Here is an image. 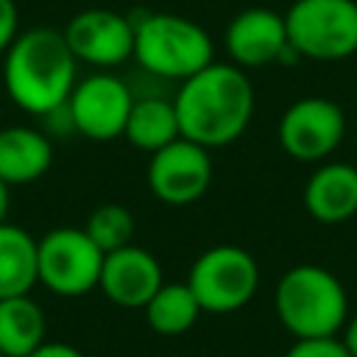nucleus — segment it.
Here are the masks:
<instances>
[{
	"mask_svg": "<svg viewBox=\"0 0 357 357\" xmlns=\"http://www.w3.org/2000/svg\"><path fill=\"white\" fill-rule=\"evenodd\" d=\"M173 106L181 137L212 151L231 145L248 128L254 117V86L243 67L212 61L181 81Z\"/></svg>",
	"mask_w": 357,
	"mask_h": 357,
	"instance_id": "nucleus-1",
	"label": "nucleus"
},
{
	"mask_svg": "<svg viewBox=\"0 0 357 357\" xmlns=\"http://www.w3.org/2000/svg\"><path fill=\"white\" fill-rule=\"evenodd\" d=\"M78 61L61 31L36 25L20 31L3 53L6 95L17 109L33 117H47L64 109L75 86Z\"/></svg>",
	"mask_w": 357,
	"mask_h": 357,
	"instance_id": "nucleus-2",
	"label": "nucleus"
},
{
	"mask_svg": "<svg viewBox=\"0 0 357 357\" xmlns=\"http://www.w3.org/2000/svg\"><path fill=\"white\" fill-rule=\"evenodd\" d=\"M279 324L296 337H335L349 321V293L343 282L321 265L284 271L273 290Z\"/></svg>",
	"mask_w": 357,
	"mask_h": 357,
	"instance_id": "nucleus-3",
	"label": "nucleus"
},
{
	"mask_svg": "<svg viewBox=\"0 0 357 357\" xmlns=\"http://www.w3.org/2000/svg\"><path fill=\"white\" fill-rule=\"evenodd\" d=\"M134 59L156 78L184 81L215 61V45L195 20L151 11L134 20Z\"/></svg>",
	"mask_w": 357,
	"mask_h": 357,
	"instance_id": "nucleus-4",
	"label": "nucleus"
},
{
	"mask_svg": "<svg viewBox=\"0 0 357 357\" xmlns=\"http://www.w3.org/2000/svg\"><path fill=\"white\" fill-rule=\"evenodd\" d=\"M284 28L298 59L343 61L357 53V0H293Z\"/></svg>",
	"mask_w": 357,
	"mask_h": 357,
	"instance_id": "nucleus-5",
	"label": "nucleus"
},
{
	"mask_svg": "<svg viewBox=\"0 0 357 357\" xmlns=\"http://www.w3.org/2000/svg\"><path fill=\"white\" fill-rule=\"evenodd\" d=\"M187 284L204 312H237L259 287V265L240 245H212L190 265Z\"/></svg>",
	"mask_w": 357,
	"mask_h": 357,
	"instance_id": "nucleus-6",
	"label": "nucleus"
},
{
	"mask_svg": "<svg viewBox=\"0 0 357 357\" xmlns=\"http://www.w3.org/2000/svg\"><path fill=\"white\" fill-rule=\"evenodd\" d=\"M36 265L39 282L50 293L78 298L98 287L103 251L92 243L84 226H59L36 240Z\"/></svg>",
	"mask_w": 357,
	"mask_h": 357,
	"instance_id": "nucleus-7",
	"label": "nucleus"
},
{
	"mask_svg": "<svg viewBox=\"0 0 357 357\" xmlns=\"http://www.w3.org/2000/svg\"><path fill=\"white\" fill-rule=\"evenodd\" d=\"M134 95L126 81L112 73H92L75 81L64 109L70 126L95 142H109L123 137Z\"/></svg>",
	"mask_w": 357,
	"mask_h": 357,
	"instance_id": "nucleus-8",
	"label": "nucleus"
},
{
	"mask_svg": "<svg viewBox=\"0 0 357 357\" xmlns=\"http://www.w3.org/2000/svg\"><path fill=\"white\" fill-rule=\"evenodd\" d=\"M276 137L287 156L298 162H324L346 137V114L329 98H298L279 117Z\"/></svg>",
	"mask_w": 357,
	"mask_h": 357,
	"instance_id": "nucleus-9",
	"label": "nucleus"
},
{
	"mask_svg": "<svg viewBox=\"0 0 357 357\" xmlns=\"http://www.w3.org/2000/svg\"><path fill=\"white\" fill-rule=\"evenodd\" d=\"M145 181L156 201L167 206H187L198 201L212 184L209 151L178 137L151 153Z\"/></svg>",
	"mask_w": 357,
	"mask_h": 357,
	"instance_id": "nucleus-10",
	"label": "nucleus"
},
{
	"mask_svg": "<svg viewBox=\"0 0 357 357\" xmlns=\"http://www.w3.org/2000/svg\"><path fill=\"white\" fill-rule=\"evenodd\" d=\"M75 61L92 67H117L134 56V20L112 8H84L61 31Z\"/></svg>",
	"mask_w": 357,
	"mask_h": 357,
	"instance_id": "nucleus-11",
	"label": "nucleus"
},
{
	"mask_svg": "<svg viewBox=\"0 0 357 357\" xmlns=\"http://www.w3.org/2000/svg\"><path fill=\"white\" fill-rule=\"evenodd\" d=\"M226 53L231 64L248 70V67H265L273 61H287L298 59L296 50L287 42V28H284V14L273 8H245L231 17L223 33Z\"/></svg>",
	"mask_w": 357,
	"mask_h": 357,
	"instance_id": "nucleus-12",
	"label": "nucleus"
},
{
	"mask_svg": "<svg viewBox=\"0 0 357 357\" xmlns=\"http://www.w3.org/2000/svg\"><path fill=\"white\" fill-rule=\"evenodd\" d=\"M162 282L165 276L159 259L142 245L128 243L117 251L103 254L98 287L117 307L142 310L151 301V296L162 287Z\"/></svg>",
	"mask_w": 357,
	"mask_h": 357,
	"instance_id": "nucleus-13",
	"label": "nucleus"
},
{
	"mask_svg": "<svg viewBox=\"0 0 357 357\" xmlns=\"http://www.w3.org/2000/svg\"><path fill=\"white\" fill-rule=\"evenodd\" d=\"M304 209L318 223H343L357 215V167L324 162L304 184Z\"/></svg>",
	"mask_w": 357,
	"mask_h": 357,
	"instance_id": "nucleus-14",
	"label": "nucleus"
},
{
	"mask_svg": "<svg viewBox=\"0 0 357 357\" xmlns=\"http://www.w3.org/2000/svg\"><path fill=\"white\" fill-rule=\"evenodd\" d=\"M53 165L50 139L31 126L0 128V178L8 187L33 184Z\"/></svg>",
	"mask_w": 357,
	"mask_h": 357,
	"instance_id": "nucleus-15",
	"label": "nucleus"
},
{
	"mask_svg": "<svg viewBox=\"0 0 357 357\" xmlns=\"http://www.w3.org/2000/svg\"><path fill=\"white\" fill-rule=\"evenodd\" d=\"M47 337L45 310L25 293L0 298V351L6 357H28Z\"/></svg>",
	"mask_w": 357,
	"mask_h": 357,
	"instance_id": "nucleus-16",
	"label": "nucleus"
},
{
	"mask_svg": "<svg viewBox=\"0 0 357 357\" xmlns=\"http://www.w3.org/2000/svg\"><path fill=\"white\" fill-rule=\"evenodd\" d=\"M36 282H39L36 237L28 229L3 220L0 223V298L25 296Z\"/></svg>",
	"mask_w": 357,
	"mask_h": 357,
	"instance_id": "nucleus-17",
	"label": "nucleus"
},
{
	"mask_svg": "<svg viewBox=\"0 0 357 357\" xmlns=\"http://www.w3.org/2000/svg\"><path fill=\"white\" fill-rule=\"evenodd\" d=\"M123 137L145 153H153V151L170 145L173 139H178L181 131H178V117H176L173 100L153 98V95L134 100Z\"/></svg>",
	"mask_w": 357,
	"mask_h": 357,
	"instance_id": "nucleus-18",
	"label": "nucleus"
},
{
	"mask_svg": "<svg viewBox=\"0 0 357 357\" xmlns=\"http://www.w3.org/2000/svg\"><path fill=\"white\" fill-rule=\"evenodd\" d=\"M148 326L156 335L173 337L184 335L198 324V315L204 312L195 293L190 290L187 282H162V287L151 296V301L142 307Z\"/></svg>",
	"mask_w": 357,
	"mask_h": 357,
	"instance_id": "nucleus-19",
	"label": "nucleus"
},
{
	"mask_svg": "<svg viewBox=\"0 0 357 357\" xmlns=\"http://www.w3.org/2000/svg\"><path fill=\"white\" fill-rule=\"evenodd\" d=\"M134 229H137L134 215L123 204H100L89 212V218L84 223V231L92 237V243L103 254L128 245L134 237Z\"/></svg>",
	"mask_w": 357,
	"mask_h": 357,
	"instance_id": "nucleus-20",
	"label": "nucleus"
},
{
	"mask_svg": "<svg viewBox=\"0 0 357 357\" xmlns=\"http://www.w3.org/2000/svg\"><path fill=\"white\" fill-rule=\"evenodd\" d=\"M284 357H351V354L337 337H304L296 340Z\"/></svg>",
	"mask_w": 357,
	"mask_h": 357,
	"instance_id": "nucleus-21",
	"label": "nucleus"
},
{
	"mask_svg": "<svg viewBox=\"0 0 357 357\" xmlns=\"http://www.w3.org/2000/svg\"><path fill=\"white\" fill-rule=\"evenodd\" d=\"M20 33V11L14 0H0V56L8 50L14 36Z\"/></svg>",
	"mask_w": 357,
	"mask_h": 357,
	"instance_id": "nucleus-22",
	"label": "nucleus"
},
{
	"mask_svg": "<svg viewBox=\"0 0 357 357\" xmlns=\"http://www.w3.org/2000/svg\"><path fill=\"white\" fill-rule=\"evenodd\" d=\"M28 357H84L81 349L70 346V343H59V340H45L33 354Z\"/></svg>",
	"mask_w": 357,
	"mask_h": 357,
	"instance_id": "nucleus-23",
	"label": "nucleus"
},
{
	"mask_svg": "<svg viewBox=\"0 0 357 357\" xmlns=\"http://www.w3.org/2000/svg\"><path fill=\"white\" fill-rule=\"evenodd\" d=\"M343 346L349 349L351 357H357V315H351L346 324H343Z\"/></svg>",
	"mask_w": 357,
	"mask_h": 357,
	"instance_id": "nucleus-24",
	"label": "nucleus"
},
{
	"mask_svg": "<svg viewBox=\"0 0 357 357\" xmlns=\"http://www.w3.org/2000/svg\"><path fill=\"white\" fill-rule=\"evenodd\" d=\"M6 215H8V184L0 178V223L6 220Z\"/></svg>",
	"mask_w": 357,
	"mask_h": 357,
	"instance_id": "nucleus-25",
	"label": "nucleus"
},
{
	"mask_svg": "<svg viewBox=\"0 0 357 357\" xmlns=\"http://www.w3.org/2000/svg\"><path fill=\"white\" fill-rule=\"evenodd\" d=\"M0 357H6V354H3V351H0Z\"/></svg>",
	"mask_w": 357,
	"mask_h": 357,
	"instance_id": "nucleus-26",
	"label": "nucleus"
}]
</instances>
